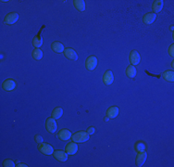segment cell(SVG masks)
<instances>
[{
  "label": "cell",
  "mask_w": 174,
  "mask_h": 167,
  "mask_svg": "<svg viewBox=\"0 0 174 167\" xmlns=\"http://www.w3.org/2000/svg\"><path fill=\"white\" fill-rule=\"evenodd\" d=\"M109 120V117H106V118H105V121H106V122H108Z\"/></svg>",
  "instance_id": "obj_30"
},
{
  "label": "cell",
  "mask_w": 174,
  "mask_h": 167,
  "mask_svg": "<svg viewBox=\"0 0 174 167\" xmlns=\"http://www.w3.org/2000/svg\"><path fill=\"white\" fill-rule=\"evenodd\" d=\"M146 158H147V154H146L145 151L138 152V155H137V158H136V165H137V166H143V165L146 161Z\"/></svg>",
  "instance_id": "obj_12"
},
{
  "label": "cell",
  "mask_w": 174,
  "mask_h": 167,
  "mask_svg": "<svg viewBox=\"0 0 174 167\" xmlns=\"http://www.w3.org/2000/svg\"><path fill=\"white\" fill-rule=\"evenodd\" d=\"M66 152L69 154V155H74L77 151H78V146L75 142H72V143H69L67 146H66V149H65Z\"/></svg>",
  "instance_id": "obj_11"
},
{
  "label": "cell",
  "mask_w": 174,
  "mask_h": 167,
  "mask_svg": "<svg viewBox=\"0 0 174 167\" xmlns=\"http://www.w3.org/2000/svg\"><path fill=\"white\" fill-rule=\"evenodd\" d=\"M54 158L59 162H66L68 160V153L64 151H54Z\"/></svg>",
  "instance_id": "obj_9"
},
{
  "label": "cell",
  "mask_w": 174,
  "mask_h": 167,
  "mask_svg": "<svg viewBox=\"0 0 174 167\" xmlns=\"http://www.w3.org/2000/svg\"><path fill=\"white\" fill-rule=\"evenodd\" d=\"M3 166L14 167V166H16V165H15V164H14V162H13V161H11V160H5V161L3 162Z\"/></svg>",
  "instance_id": "obj_25"
},
{
  "label": "cell",
  "mask_w": 174,
  "mask_h": 167,
  "mask_svg": "<svg viewBox=\"0 0 174 167\" xmlns=\"http://www.w3.org/2000/svg\"><path fill=\"white\" fill-rule=\"evenodd\" d=\"M95 132H96V128H95V127H90V128H88V130H87V134H88L89 136L95 134Z\"/></svg>",
  "instance_id": "obj_27"
},
{
  "label": "cell",
  "mask_w": 174,
  "mask_h": 167,
  "mask_svg": "<svg viewBox=\"0 0 174 167\" xmlns=\"http://www.w3.org/2000/svg\"><path fill=\"white\" fill-rule=\"evenodd\" d=\"M113 81H114L113 72L111 71H109V70L107 71L104 73V75H103V82H104V84L107 85V86H109V85H111L113 83Z\"/></svg>",
  "instance_id": "obj_8"
},
{
  "label": "cell",
  "mask_w": 174,
  "mask_h": 167,
  "mask_svg": "<svg viewBox=\"0 0 174 167\" xmlns=\"http://www.w3.org/2000/svg\"><path fill=\"white\" fill-rule=\"evenodd\" d=\"M2 87L6 91H12L16 87V82L12 79H7L6 81L3 82Z\"/></svg>",
  "instance_id": "obj_6"
},
{
  "label": "cell",
  "mask_w": 174,
  "mask_h": 167,
  "mask_svg": "<svg viewBox=\"0 0 174 167\" xmlns=\"http://www.w3.org/2000/svg\"><path fill=\"white\" fill-rule=\"evenodd\" d=\"M163 5H164V2L163 0H156L154 1L153 5H152V8H153V11L154 13H158V12H160L163 8Z\"/></svg>",
  "instance_id": "obj_14"
},
{
  "label": "cell",
  "mask_w": 174,
  "mask_h": 167,
  "mask_svg": "<svg viewBox=\"0 0 174 167\" xmlns=\"http://www.w3.org/2000/svg\"><path fill=\"white\" fill-rule=\"evenodd\" d=\"M71 136H72L71 133H70L69 130H67V129H62V130H60L58 134V138H60V139L63 140V141L69 140V138H71Z\"/></svg>",
  "instance_id": "obj_13"
},
{
  "label": "cell",
  "mask_w": 174,
  "mask_h": 167,
  "mask_svg": "<svg viewBox=\"0 0 174 167\" xmlns=\"http://www.w3.org/2000/svg\"><path fill=\"white\" fill-rule=\"evenodd\" d=\"M162 77L168 81V82H173L174 80V72L173 71H166L165 72H163Z\"/></svg>",
  "instance_id": "obj_19"
},
{
  "label": "cell",
  "mask_w": 174,
  "mask_h": 167,
  "mask_svg": "<svg viewBox=\"0 0 174 167\" xmlns=\"http://www.w3.org/2000/svg\"><path fill=\"white\" fill-rule=\"evenodd\" d=\"M71 139L75 143H83V142H86L87 140H89V135L87 134V132L80 131V132L73 134L71 136Z\"/></svg>",
  "instance_id": "obj_1"
},
{
  "label": "cell",
  "mask_w": 174,
  "mask_h": 167,
  "mask_svg": "<svg viewBox=\"0 0 174 167\" xmlns=\"http://www.w3.org/2000/svg\"><path fill=\"white\" fill-rule=\"evenodd\" d=\"M34 139H35V142L38 143V144H41V143L44 142V139H43V137L40 135H36L35 137H34Z\"/></svg>",
  "instance_id": "obj_26"
},
{
  "label": "cell",
  "mask_w": 174,
  "mask_h": 167,
  "mask_svg": "<svg viewBox=\"0 0 174 167\" xmlns=\"http://www.w3.org/2000/svg\"><path fill=\"white\" fill-rule=\"evenodd\" d=\"M97 66V58L95 56H90L87 58L86 61H85V67L86 69H88L89 71H93L96 69V67Z\"/></svg>",
  "instance_id": "obj_4"
},
{
  "label": "cell",
  "mask_w": 174,
  "mask_h": 167,
  "mask_svg": "<svg viewBox=\"0 0 174 167\" xmlns=\"http://www.w3.org/2000/svg\"><path fill=\"white\" fill-rule=\"evenodd\" d=\"M19 20V14L16 13V12H11V13H8L5 19H4V22L7 25H12L14 24L17 21Z\"/></svg>",
  "instance_id": "obj_3"
},
{
  "label": "cell",
  "mask_w": 174,
  "mask_h": 167,
  "mask_svg": "<svg viewBox=\"0 0 174 167\" xmlns=\"http://www.w3.org/2000/svg\"><path fill=\"white\" fill-rule=\"evenodd\" d=\"M42 45H43V39L41 38V36L40 35L34 36L33 40V46L36 49H39L40 47H42Z\"/></svg>",
  "instance_id": "obj_22"
},
{
  "label": "cell",
  "mask_w": 174,
  "mask_h": 167,
  "mask_svg": "<svg viewBox=\"0 0 174 167\" xmlns=\"http://www.w3.org/2000/svg\"><path fill=\"white\" fill-rule=\"evenodd\" d=\"M156 18H157V15L154 12L153 13H147L144 16L143 21L145 24H151L155 21Z\"/></svg>",
  "instance_id": "obj_15"
},
{
  "label": "cell",
  "mask_w": 174,
  "mask_h": 167,
  "mask_svg": "<svg viewBox=\"0 0 174 167\" xmlns=\"http://www.w3.org/2000/svg\"><path fill=\"white\" fill-rule=\"evenodd\" d=\"M32 55L35 60H40L43 58V51L40 49H34Z\"/></svg>",
  "instance_id": "obj_21"
},
{
  "label": "cell",
  "mask_w": 174,
  "mask_h": 167,
  "mask_svg": "<svg viewBox=\"0 0 174 167\" xmlns=\"http://www.w3.org/2000/svg\"><path fill=\"white\" fill-rule=\"evenodd\" d=\"M51 49H52L55 52H57V53H61V52L64 51V46H63L60 42H58V41L52 43Z\"/></svg>",
  "instance_id": "obj_18"
},
{
  "label": "cell",
  "mask_w": 174,
  "mask_h": 167,
  "mask_svg": "<svg viewBox=\"0 0 174 167\" xmlns=\"http://www.w3.org/2000/svg\"><path fill=\"white\" fill-rule=\"evenodd\" d=\"M129 58H130L131 65H132V66H135V65L139 64V63H140V60H141V58H140L139 53H138L137 51H135V50H132V51L130 53Z\"/></svg>",
  "instance_id": "obj_7"
},
{
  "label": "cell",
  "mask_w": 174,
  "mask_h": 167,
  "mask_svg": "<svg viewBox=\"0 0 174 167\" xmlns=\"http://www.w3.org/2000/svg\"><path fill=\"white\" fill-rule=\"evenodd\" d=\"M134 149L137 152H143L146 150V146L143 142H137L134 146Z\"/></svg>",
  "instance_id": "obj_23"
},
{
  "label": "cell",
  "mask_w": 174,
  "mask_h": 167,
  "mask_svg": "<svg viewBox=\"0 0 174 167\" xmlns=\"http://www.w3.org/2000/svg\"><path fill=\"white\" fill-rule=\"evenodd\" d=\"M126 74L130 78H134L136 75V68L132 65H130L126 70Z\"/></svg>",
  "instance_id": "obj_20"
},
{
  "label": "cell",
  "mask_w": 174,
  "mask_h": 167,
  "mask_svg": "<svg viewBox=\"0 0 174 167\" xmlns=\"http://www.w3.org/2000/svg\"><path fill=\"white\" fill-rule=\"evenodd\" d=\"M169 54L172 56V57H173V54H174V45L172 44L171 47H170V49H169Z\"/></svg>",
  "instance_id": "obj_28"
},
{
  "label": "cell",
  "mask_w": 174,
  "mask_h": 167,
  "mask_svg": "<svg viewBox=\"0 0 174 167\" xmlns=\"http://www.w3.org/2000/svg\"><path fill=\"white\" fill-rule=\"evenodd\" d=\"M17 166H19V167H27V165H25V164H19Z\"/></svg>",
  "instance_id": "obj_29"
},
{
  "label": "cell",
  "mask_w": 174,
  "mask_h": 167,
  "mask_svg": "<svg viewBox=\"0 0 174 167\" xmlns=\"http://www.w3.org/2000/svg\"><path fill=\"white\" fill-rule=\"evenodd\" d=\"M118 114V108L116 106H112L110 107L108 111H107V115L109 119H114L116 118Z\"/></svg>",
  "instance_id": "obj_16"
},
{
  "label": "cell",
  "mask_w": 174,
  "mask_h": 167,
  "mask_svg": "<svg viewBox=\"0 0 174 167\" xmlns=\"http://www.w3.org/2000/svg\"><path fill=\"white\" fill-rule=\"evenodd\" d=\"M73 5L78 11H84L85 9V3L83 0H74Z\"/></svg>",
  "instance_id": "obj_17"
},
{
  "label": "cell",
  "mask_w": 174,
  "mask_h": 167,
  "mask_svg": "<svg viewBox=\"0 0 174 167\" xmlns=\"http://www.w3.org/2000/svg\"><path fill=\"white\" fill-rule=\"evenodd\" d=\"M62 114H63V110L61 108H56L52 112V118L57 120V119H59L62 116Z\"/></svg>",
  "instance_id": "obj_24"
},
{
  "label": "cell",
  "mask_w": 174,
  "mask_h": 167,
  "mask_svg": "<svg viewBox=\"0 0 174 167\" xmlns=\"http://www.w3.org/2000/svg\"><path fill=\"white\" fill-rule=\"evenodd\" d=\"M46 127H47V130L49 132V133H55L57 131V122L55 121L54 118H48L47 120V123H46Z\"/></svg>",
  "instance_id": "obj_5"
},
{
  "label": "cell",
  "mask_w": 174,
  "mask_h": 167,
  "mask_svg": "<svg viewBox=\"0 0 174 167\" xmlns=\"http://www.w3.org/2000/svg\"><path fill=\"white\" fill-rule=\"evenodd\" d=\"M64 55L67 58H69L70 60H77L78 59V55H77L76 51L72 49H66L64 51Z\"/></svg>",
  "instance_id": "obj_10"
},
{
  "label": "cell",
  "mask_w": 174,
  "mask_h": 167,
  "mask_svg": "<svg viewBox=\"0 0 174 167\" xmlns=\"http://www.w3.org/2000/svg\"><path fill=\"white\" fill-rule=\"evenodd\" d=\"M38 150L43 153V154H46V155H51L54 153V149L51 145L47 144V143H41L39 144L38 146Z\"/></svg>",
  "instance_id": "obj_2"
}]
</instances>
